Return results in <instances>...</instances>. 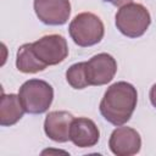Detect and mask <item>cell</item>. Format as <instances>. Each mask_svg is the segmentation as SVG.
<instances>
[{"mask_svg":"<svg viewBox=\"0 0 156 156\" xmlns=\"http://www.w3.org/2000/svg\"><path fill=\"white\" fill-rule=\"evenodd\" d=\"M138 102V91L128 82L121 80L111 84L100 101L99 110L101 116L113 126L126 124Z\"/></svg>","mask_w":156,"mask_h":156,"instance_id":"obj_1","label":"cell"},{"mask_svg":"<svg viewBox=\"0 0 156 156\" xmlns=\"http://www.w3.org/2000/svg\"><path fill=\"white\" fill-rule=\"evenodd\" d=\"M18 98L27 113L40 115L49 110L54 99V89L43 79H29L20 87Z\"/></svg>","mask_w":156,"mask_h":156,"instance_id":"obj_2","label":"cell"},{"mask_svg":"<svg viewBox=\"0 0 156 156\" xmlns=\"http://www.w3.org/2000/svg\"><path fill=\"white\" fill-rule=\"evenodd\" d=\"M68 33L74 44L82 48L93 46L101 41L105 27L99 16L93 12H82L74 16L68 26Z\"/></svg>","mask_w":156,"mask_h":156,"instance_id":"obj_3","label":"cell"},{"mask_svg":"<svg viewBox=\"0 0 156 156\" xmlns=\"http://www.w3.org/2000/svg\"><path fill=\"white\" fill-rule=\"evenodd\" d=\"M115 18L117 29L128 38L144 35L151 23V16L147 9L136 2H129L119 7Z\"/></svg>","mask_w":156,"mask_h":156,"instance_id":"obj_4","label":"cell"},{"mask_svg":"<svg viewBox=\"0 0 156 156\" xmlns=\"http://www.w3.org/2000/svg\"><path fill=\"white\" fill-rule=\"evenodd\" d=\"M34 54L46 66L61 63L68 56V45L65 37L60 34H48L32 43Z\"/></svg>","mask_w":156,"mask_h":156,"instance_id":"obj_5","label":"cell"},{"mask_svg":"<svg viewBox=\"0 0 156 156\" xmlns=\"http://www.w3.org/2000/svg\"><path fill=\"white\" fill-rule=\"evenodd\" d=\"M117 72V62L107 52H101L85 61V74L89 85H105Z\"/></svg>","mask_w":156,"mask_h":156,"instance_id":"obj_6","label":"cell"},{"mask_svg":"<svg viewBox=\"0 0 156 156\" xmlns=\"http://www.w3.org/2000/svg\"><path fill=\"white\" fill-rule=\"evenodd\" d=\"M37 17L48 26H62L71 15L69 0H34Z\"/></svg>","mask_w":156,"mask_h":156,"instance_id":"obj_7","label":"cell"},{"mask_svg":"<svg viewBox=\"0 0 156 156\" xmlns=\"http://www.w3.org/2000/svg\"><path fill=\"white\" fill-rule=\"evenodd\" d=\"M108 147L117 156H132L140 151V134L130 127L118 126L110 135Z\"/></svg>","mask_w":156,"mask_h":156,"instance_id":"obj_8","label":"cell"},{"mask_svg":"<svg viewBox=\"0 0 156 156\" xmlns=\"http://www.w3.org/2000/svg\"><path fill=\"white\" fill-rule=\"evenodd\" d=\"M73 115L67 111H51L44 121V132L51 140L56 143H66L69 140V130Z\"/></svg>","mask_w":156,"mask_h":156,"instance_id":"obj_9","label":"cell"},{"mask_svg":"<svg viewBox=\"0 0 156 156\" xmlns=\"http://www.w3.org/2000/svg\"><path fill=\"white\" fill-rule=\"evenodd\" d=\"M100 132L95 122L87 117H78L72 121L69 140L78 147H91L98 144Z\"/></svg>","mask_w":156,"mask_h":156,"instance_id":"obj_10","label":"cell"},{"mask_svg":"<svg viewBox=\"0 0 156 156\" xmlns=\"http://www.w3.org/2000/svg\"><path fill=\"white\" fill-rule=\"evenodd\" d=\"M24 108L21 104L18 95L2 94L0 104V124L9 127L16 124L24 115Z\"/></svg>","mask_w":156,"mask_h":156,"instance_id":"obj_11","label":"cell"},{"mask_svg":"<svg viewBox=\"0 0 156 156\" xmlns=\"http://www.w3.org/2000/svg\"><path fill=\"white\" fill-rule=\"evenodd\" d=\"M16 67L22 73H38L44 71L48 66L37 57L32 43H27L21 45L17 50Z\"/></svg>","mask_w":156,"mask_h":156,"instance_id":"obj_12","label":"cell"},{"mask_svg":"<svg viewBox=\"0 0 156 156\" xmlns=\"http://www.w3.org/2000/svg\"><path fill=\"white\" fill-rule=\"evenodd\" d=\"M66 79L73 89H84L89 87L85 74V62L73 63L66 72Z\"/></svg>","mask_w":156,"mask_h":156,"instance_id":"obj_13","label":"cell"},{"mask_svg":"<svg viewBox=\"0 0 156 156\" xmlns=\"http://www.w3.org/2000/svg\"><path fill=\"white\" fill-rule=\"evenodd\" d=\"M106 2H110L111 5L113 6H117V7H122L123 5H127L129 2H132V0H104Z\"/></svg>","mask_w":156,"mask_h":156,"instance_id":"obj_14","label":"cell"},{"mask_svg":"<svg viewBox=\"0 0 156 156\" xmlns=\"http://www.w3.org/2000/svg\"><path fill=\"white\" fill-rule=\"evenodd\" d=\"M149 98H150V101H151L152 106L156 108V83L151 87V89H150V94H149Z\"/></svg>","mask_w":156,"mask_h":156,"instance_id":"obj_15","label":"cell"}]
</instances>
